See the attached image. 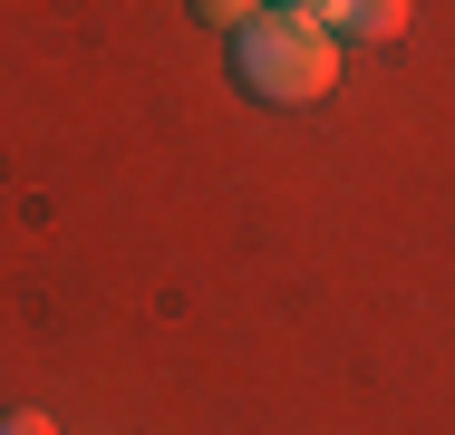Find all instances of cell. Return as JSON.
<instances>
[{
	"label": "cell",
	"mask_w": 455,
	"mask_h": 435,
	"mask_svg": "<svg viewBox=\"0 0 455 435\" xmlns=\"http://www.w3.org/2000/svg\"><path fill=\"white\" fill-rule=\"evenodd\" d=\"M233 78L252 87L262 107H320V97L339 87V49H330L320 20H300V10H262V20L233 29Z\"/></svg>",
	"instance_id": "1"
},
{
	"label": "cell",
	"mask_w": 455,
	"mask_h": 435,
	"mask_svg": "<svg viewBox=\"0 0 455 435\" xmlns=\"http://www.w3.org/2000/svg\"><path fill=\"white\" fill-rule=\"evenodd\" d=\"M0 435H59V426H49L39 407H0Z\"/></svg>",
	"instance_id": "4"
},
{
	"label": "cell",
	"mask_w": 455,
	"mask_h": 435,
	"mask_svg": "<svg viewBox=\"0 0 455 435\" xmlns=\"http://www.w3.org/2000/svg\"><path fill=\"white\" fill-rule=\"evenodd\" d=\"M320 29H339V39H397L407 29V0H330Z\"/></svg>",
	"instance_id": "2"
},
{
	"label": "cell",
	"mask_w": 455,
	"mask_h": 435,
	"mask_svg": "<svg viewBox=\"0 0 455 435\" xmlns=\"http://www.w3.org/2000/svg\"><path fill=\"white\" fill-rule=\"evenodd\" d=\"M194 20L204 29H243V20H262V0H194Z\"/></svg>",
	"instance_id": "3"
},
{
	"label": "cell",
	"mask_w": 455,
	"mask_h": 435,
	"mask_svg": "<svg viewBox=\"0 0 455 435\" xmlns=\"http://www.w3.org/2000/svg\"><path fill=\"white\" fill-rule=\"evenodd\" d=\"M272 10H300V20H330V0H272Z\"/></svg>",
	"instance_id": "5"
}]
</instances>
